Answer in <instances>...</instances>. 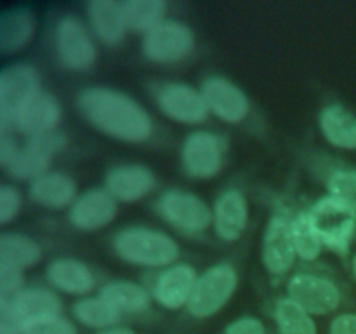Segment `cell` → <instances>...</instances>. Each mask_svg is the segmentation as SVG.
Here are the masks:
<instances>
[{"mask_svg": "<svg viewBox=\"0 0 356 334\" xmlns=\"http://www.w3.org/2000/svg\"><path fill=\"white\" fill-rule=\"evenodd\" d=\"M76 103L92 127L117 141L139 145L152 138L155 129L152 115L124 90L104 86L86 87Z\"/></svg>", "mask_w": 356, "mask_h": 334, "instance_id": "cell-1", "label": "cell"}, {"mask_svg": "<svg viewBox=\"0 0 356 334\" xmlns=\"http://www.w3.org/2000/svg\"><path fill=\"white\" fill-rule=\"evenodd\" d=\"M113 250L127 264L148 270H162L177 263L181 247L174 237L159 228L132 225L113 237Z\"/></svg>", "mask_w": 356, "mask_h": 334, "instance_id": "cell-2", "label": "cell"}, {"mask_svg": "<svg viewBox=\"0 0 356 334\" xmlns=\"http://www.w3.org/2000/svg\"><path fill=\"white\" fill-rule=\"evenodd\" d=\"M308 214L323 247L334 254L346 256L356 240V212L353 209L327 193L308 209Z\"/></svg>", "mask_w": 356, "mask_h": 334, "instance_id": "cell-3", "label": "cell"}, {"mask_svg": "<svg viewBox=\"0 0 356 334\" xmlns=\"http://www.w3.org/2000/svg\"><path fill=\"white\" fill-rule=\"evenodd\" d=\"M160 218L183 235H204L212 228V205L190 190L170 188L156 200Z\"/></svg>", "mask_w": 356, "mask_h": 334, "instance_id": "cell-4", "label": "cell"}, {"mask_svg": "<svg viewBox=\"0 0 356 334\" xmlns=\"http://www.w3.org/2000/svg\"><path fill=\"white\" fill-rule=\"evenodd\" d=\"M38 70L26 61L7 65L0 72V127L14 129L17 115L42 93Z\"/></svg>", "mask_w": 356, "mask_h": 334, "instance_id": "cell-5", "label": "cell"}, {"mask_svg": "<svg viewBox=\"0 0 356 334\" xmlns=\"http://www.w3.org/2000/svg\"><path fill=\"white\" fill-rule=\"evenodd\" d=\"M54 51L59 63L75 73L89 72L97 61V45L92 31L80 17L68 14L56 23Z\"/></svg>", "mask_w": 356, "mask_h": 334, "instance_id": "cell-6", "label": "cell"}, {"mask_svg": "<svg viewBox=\"0 0 356 334\" xmlns=\"http://www.w3.org/2000/svg\"><path fill=\"white\" fill-rule=\"evenodd\" d=\"M238 289V271L229 263H216L198 275L188 312L195 319H209L221 312Z\"/></svg>", "mask_w": 356, "mask_h": 334, "instance_id": "cell-7", "label": "cell"}, {"mask_svg": "<svg viewBox=\"0 0 356 334\" xmlns=\"http://www.w3.org/2000/svg\"><path fill=\"white\" fill-rule=\"evenodd\" d=\"M181 166L193 180H212L225 167L226 143L209 129H195L181 143Z\"/></svg>", "mask_w": 356, "mask_h": 334, "instance_id": "cell-8", "label": "cell"}, {"mask_svg": "<svg viewBox=\"0 0 356 334\" xmlns=\"http://www.w3.org/2000/svg\"><path fill=\"white\" fill-rule=\"evenodd\" d=\"M143 54L155 65H174L193 52L195 33L179 19H165L143 37Z\"/></svg>", "mask_w": 356, "mask_h": 334, "instance_id": "cell-9", "label": "cell"}, {"mask_svg": "<svg viewBox=\"0 0 356 334\" xmlns=\"http://www.w3.org/2000/svg\"><path fill=\"white\" fill-rule=\"evenodd\" d=\"M285 292L312 315H329L336 312L343 301L339 285L330 277L313 271H298L287 280Z\"/></svg>", "mask_w": 356, "mask_h": 334, "instance_id": "cell-10", "label": "cell"}, {"mask_svg": "<svg viewBox=\"0 0 356 334\" xmlns=\"http://www.w3.org/2000/svg\"><path fill=\"white\" fill-rule=\"evenodd\" d=\"M155 103L167 118L183 125H200L211 115L202 90L179 80L156 87Z\"/></svg>", "mask_w": 356, "mask_h": 334, "instance_id": "cell-11", "label": "cell"}, {"mask_svg": "<svg viewBox=\"0 0 356 334\" xmlns=\"http://www.w3.org/2000/svg\"><path fill=\"white\" fill-rule=\"evenodd\" d=\"M66 138L63 132L54 131L49 134L37 136L26 139L21 150L14 157L13 162L6 167L7 174L17 181H33L44 173H47L49 166L65 150Z\"/></svg>", "mask_w": 356, "mask_h": 334, "instance_id": "cell-12", "label": "cell"}, {"mask_svg": "<svg viewBox=\"0 0 356 334\" xmlns=\"http://www.w3.org/2000/svg\"><path fill=\"white\" fill-rule=\"evenodd\" d=\"M209 113L225 124H242L250 113V101L242 87L222 75L205 77L200 86Z\"/></svg>", "mask_w": 356, "mask_h": 334, "instance_id": "cell-13", "label": "cell"}, {"mask_svg": "<svg viewBox=\"0 0 356 334\" xmlns=\"http://www.w3.org/2000/svg\"><path fill=\"white\" fill-rule=\"evenodd\" d=\"M261 260L264 268L273 275H285L298 261L292 240V218L287 212H275L263 232Z\"/></svg>", "mask_w": 356, "mask_h": 334, "instance_id": "cell-14", "label": "cell"}, {"mask_svg": "<svg viewBox=\"0 0 356 334\" xmlns=\"http://www.w3.org/2000/svg\"><path fill=\"white\" fill-rule=\"evenodd\" d=\"M198 275L200 273L190 263H181V261L162 268L156 271L155 278L149 285L153 301L170 312L188 308Z\"/></svg>", "mask_w": 356, "mask_h": 334, "instance_id": "cell-15", "label": "cell"}, {"mask_svg": "<svg viewBox=\"0 0 356 334\" xmlns=\"http://www.w3.org/2000/svg\"><path fill=\"white\" fill-rule=\"evenodd\" d=\"M118 214V202L106 188H89L79 193L68 209V221L80 232H99L115 221Z\"/></svg>", "mask_w": 356, "mask_h": 334, "instance_id": "cell-16", "label": "cell"}, {"mask_svg": "<svg viewBox=\"0 0 356 334\" xmlns=\"http://www.w3.org/2000/svg\"><path fill=\"white\" fill-rule=\"evenodd\" d=\"M104 188L118 204H134L155 191L156 176L143 164H120L106 173Z\"/></svg>", "mask_w": 356, "mask_h": 334, "instance_id": "cell-17", "label": "cell"}, {"mask_svg": "<svg viewBox=\"0 0 356 334\" xmlns=\"http://www.w3.org/2000/svg\"><path fill=\"white\" fill-rule=\"evenodd\" d=\"M249 218V200L243 191L236 188L221 191L212 204V230L222 242H236L242 239Z\"/></svg>", "mask_w": 356, "mask_h": 334, "instance_id": "cell-18", "label": "cell"}, {"mask_svg": "<svg viewBox=\"0 0 356 334\" xmlns=\"http://www.w3.org/2000/svg\"><path fill=\"white\" fill-rule=\"evenodd\" d=\"M45 278L58 294L86 298L96 289L97 280L89 264L76 257H56L47 264Z\"/></svg>", "mask_w": 356, "mask_h": 334, "instance_id": "cell-19", "label": "cell"}, {"mask_svg": "<svg viewBox=\"0 0 356 334\" xmlns=\"http://www.w3.org/2000/svg\"><path fill=\"white\" fill-rule=\"evenodd\" d=\"M0 301H7L13 306L24 329L30 324L63 315L61 298L54 289L45 285H26L14 298H0Z\"/></svg>", "mask_w": 356, "mask_h": 334, "instance_id": "cell-20", "label": "cell"}, {"mask_svg": "<svg viewBox=\"0 0 356 334\" xmlns=\"http://www.w3.org/2000/svg\"><path fill=\"white\" fill-rule=\"evenodd\" d=\"M38 19L31 7L13 6L0 16V52L14 56L30 47L37 35Z\"/></svg>", "mask_w": 356, "mask_h": 334, "instance_id": "cell-21", "label": "cell"}, {"mask_svg": "<svg viewBox=\"0 0 356 334\" xmlns=\"http://www.w3.org/2000/svg\"><path fill=\"white\" fill-rule=\"evenodd\" d=\"M87 26L104 45H118L127 35L124 3L118 0H90L86 6Z\"/></svg>", "mask_w": 356, "mask_h": 334, "instance_id": "cell-22", "label": "cell"}, {"mask_svg": "<svg viewBox=\"0 0 356 334\" xmlns=\"http://www.w3.org/2000/svg\"><path fill=\"white\" fill-rule=\"evenodd\" d=\"M63 117V108L58 97L42 90L14 120V131L26 136V139L58 131Z\"/></svg>", "mask_w": 356, "mask_h": 334, "instance_id": "cell-23", "label": "cell"}, {"mask_svg": "<svg viewBox=\"0 0 356 334\" xmlns=\"http://www.w3.org/2000/svg\"><path fill=\"white\" fill-rule=\"evenodd\" d=\"M30 198L38 204L40 207L49 209V211H63V209L72 207L73 202L79 197V190L68 174L59 173V170H51L44 173L33 180L28 188Z\"/></svg>", "mask_w": 356, "mask_h": 334, "instance_id": "cell-24", "label": "cell"}, {"mask_svg": "<svg viewBox=\"0 0 356 334\" xmlns=\"http://www.w3.org/2000/svg\"><path fill=\"white\" fill-rule=\"evenodd\" d=\"M323 139L334 148L356 150V115L339 103L323 106L318 113Z\"/></svg>", "mask_w": 356, "mask_h": 334, "instance_id": "cell-25", "label": "cell"}, {"mask_svg": "<svg viewBox=\"0 0 356 334\" xmlns=\"http://www.w3.org/2000/svg\"><path fill=\"white\" fill-rule=\"evenodd\" d=\"M101 294L122 313V315H141L152 306L153 296L149 289L132 280H111L101 287Z\"/></svg>", "mask_w": 356, "mask_h": 334, "instance_id": "cell-26", "label": "cell"}, {"mask_svg": "<svg viewBox=\"0 0 356 334\" xmlns=\"http://www.w3.org/2000/svg\"><path fill=\"white\" fill-rule=\"evenodd\" d=\"M44 257L42 246L24 233H2L0 237V263L21 271L35 268Z\"/></svg>", "mask_w": 356, "mask_h": 334, "instance_id": "cell-27", "label": "cell"}, {"mask_svg": "<svg viewBox=\"0 0 356 334\" xmlns=\"http://www.w3.org/2000/svg\"><path fill=\"white\" fill-rule=\"evenodd\" d=\"M73 319L83 327L99 333V331L120 326L118 322L122 319V313L101 292H97V294L80 298L73 305Z\"/></svg>", "mask_w": 356, "mask_h": 334, "instance_id": "cell-28", "label": "cell"}, {"mask_svg": "<svg viewBox=\"0 0 356 334\" xmlns=\"http://www.w3.org/2000/svg\"><path fill=\"white\" fill-rule=\"evenodd\" d=\"M273 320L280 334H318L315 315L289 296H284L275 303Z\"/></svg>", "mask_w": 356, "mask_h": 334, "instance_id": "cell-29", "label": "cell"}, {"mask_svg": "<svg viewBox=\"0 0 356 334\" xmlns=\"http://www.w3.org/2000/svg\"><path fill=\"white\" fill-rule=\"evenodd\" d=\"M122 3L129 31L143 37L167 19V3L163 0H124Z\"/></svg>", "mask_w": 356, "mask_h": 334, "instance_id": "cell-30", "label": "cell"}, {"mask_svg": "<svg viewBox=\"0 0 356 334\" xmlns=\"http://www.w3.org/2000/svg\"><path fill=\"white\" fill-rule=\"evenodd\" d=\"M292 240H294L298 260L312 263L316 261L323 253V244L318 232L309 219L308 211L299 212L292 218Z\"/></svg>", "mask_w": 356, "mask_h": 334, "instance_id": "cell-31", "label": "cell"}, {"mask_svg": "<svg viewBox=\"0 0 356 334\" xmlns=\"http://www.w3.org/2000/svg\"><path fill=\"white\" fill-rule=\"evenodd\" d=\"M327 191L356 212V169L337 167L327 176Z\"/></svg>", "mask_w": 356, "mask_h": 334, "instance_id": "cell-32", "label": "cell"}, {"mask_svg": "<svg viewBox=\"0 0 356 334\" xmlns=\"http://www.w3.org/2000/svg\"><path fill=\"white\" fill-rule=\"evenodd\" d=\"M23 209V195L16 184L3 183L0 186V225H9Z\"/></svg>", "mask_w": 356, "mask_h": 334, "instance_id": "cell-33", "label": "cell"}, {"mask_svg": "<svg viewBox=\"0 0 356 334\" xmlns=\"http://www.w3.org/2000/svg\"><path fill=\"white\" fill-rule=\"evenodd\" d=\"M23 334H79V331H76L73 320L66 319L65 315H59L54 319L30 324Z\"/></svg>", "mask_w": 356, "mask_h": 334, "instance_id": "cell-34", "label": "cell"}, {"mask_svg": "<svg viewBox=\"0 0 356 334\" xmlns=\"http://www.w3.org/2000/svg\"><path fill=\"white\" fill-rule=\"evenodd\" d=\"M24 287V271L0 263V298H14Z\"/></svg>", "mask_w": 356, "mask_h": 334, "instance_id": "cell-35", "label": "cell"}, {"mask_svg": "<svg viewBox=\"0 0 356 334\" xmlns=\"http://www.w3.org/2000/svg\"><path fill=\"white\" fill-rule=\"evenodd\" d=\"M221 334H266V326L254 315H243L229 322Z\"/></svg>", "mask_w": 356, "mask_h": 334, "instance_id": "cell-36", "label": "cell"}, {"mask_svg": "<svg viewBox=\"0 0 356 334\" xmlns=\"http://www.w3.org/2000/svg\"><path fill=\"white\" fill-rule=\"evenodd\" d=\"M21 150L19 141L16 139V131L14 129H2L0 127V166L6 169L17 152Z\"/></svg>", "mask_w": 356, "mask_h": 334, "instance_id": "cell-37", "label": "cell"}, {"mask_svg": "<svg viewBox=\"0 0 356 334\" xmlns=\"http://www.w3.org/2000/svg\"><path fill=\"white\" fill-rule=\"evenodd\" d=\"M24 326L17 315L14 313L13 306L7 301H0V334H23Z\"/></svg>", "mask_w": 356, "mask_h": 334, "instance_id": "cell-38", "label": "cell"}, {"mask_svg": "<svg viewBox=\"0 0 356 334\" xmlns=\"http://www.w3.org/2000/svg\"><path fill=\"white\" fill-rule=\"evenodd\" d=\"M329 334H356V313H339L329 326Z\"/></svg>", "mask_w": 356, "mask_h": 334, "instance_id": "cell-39", "label": "cell"}, {"mask_svg": "<svg viewBox=\"0 0 356 334\" xmlns=\"http://www.w3.org/2000/svg\"><path fill=\"white\" fill-rule=\"evenodd\" d=\"M96 334H138V333H136V331H132L131 327L115 326V327H110V329L99 331V333H96Z\"/></svg>", "mask_w": 356, "mask_h": 334, "instance_id": "cell-40", "label": "cell"}, {"mask_svg": "<svg viewBox=\"0 0 356 334\" xmlns=\"http://www.w3.org/2000/svg\"><path fill=\"white\" fill-rule=\"evenodd\" d=\"M351 273H353V277L356 278V253L353 254V257H351Z\"/></svg>", "mask_w": 356, "mask_h": 334, "instance_id": "cell-41", "label": "cell"}]
</instances>
